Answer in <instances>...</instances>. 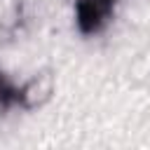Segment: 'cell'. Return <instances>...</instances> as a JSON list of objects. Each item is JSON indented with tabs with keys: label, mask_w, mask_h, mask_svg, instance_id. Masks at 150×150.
Masks as SVG:
<instances>
[{
	"label": "cell",
	"mask_w": 150,
	"mask_h": 150,
	"mask_svg": "<svg viewBox=\"0 0 150 150\" xmlns=\"http://www.w3.org/2000/svg\"><path fill=\"white\" fill-rule=\"evenodd\" d=\"M117 0H75V26L82 35H96L101 33L112 14H115Z\"/></svg>",
	"instance_id": "6da1fadb"
},
{
	"label": "cell",
	"mask_w": 150,
	"mask_h": 150,
	"mask_svg": "<svg viewBox=\"0 0 150 150\" xmlns=\"http://www.w3.org/2000/svg\"><path fill=\"white\" fill-rule=\"evenodd\" d=\"M52 94H54V73L49 68H42L16 89V105L23 110H35L45 105L52 98Z\"/></svg>",
	"instance_id": "7a4b0ae2"
},
{
	"label": "cell",
	"mask_w": 150,
	"mask_h": 150,
	"mask_svg": "<svg viewBox=\"0 0 150 150\" xmlns=\"http://www.w3.org/2000/svg\"><path fill=\"white\" fill-rule=\"evenodd\" d=\"M16 89L19 87H14L7 80V75L0 70V115H7L16 105Z\"/></svg>",
	"instance_id": "3957f363"
}]
</instances>
